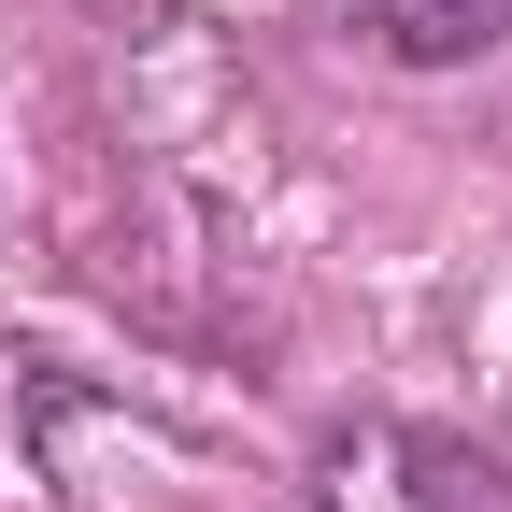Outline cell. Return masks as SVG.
Segmentation results:
<instances>
[{"mask_svg": "<svg viewBox=\"0 0 512 512\" xmlns=\"http://www.w3.org/2000/svg\"><path fill=\"white\" fill-rule=\"evenodd\" d=\"M299 512H512V456L441 413H328L299 441Z\"/></svg>", "mask_w": 512, "mask_h": 512, "instance_id": "6da1fadb", "label": "cell"}, {"mask_svg": "<svg viewBox=\"0 0 512 512\" xmlns=\"http://www.w3.org/2000/svg\"><path fill=\"white\" fill-rule=\"evenodd\" d=\"M342 29L399 72H470V57L512 43V0H342Z\"/></svg>", "mask_w": 512, "mask_h": 512, "instance_id": "7a4b0ae2", "label": "cell"}]
</instances>
